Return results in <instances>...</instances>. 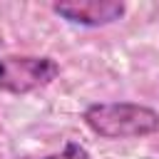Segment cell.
<instances>
[{"label":"cell","mask_w":159,"mask_h":159,"mask_svg":"<svg viewBox=\"0 0 159 159\" xmlns=\"http://www.w3.org/2000/svg\"><path fill=\"white\" fill-rule=\"evenodd\" d=\"M84 127L99 139H144L159 132V112L139 102H92L82 112Z\"/></svg>","instance_id":"6da1fadb"},{"label":"cell","mask_w":159,"mask_h":159,"mask_svg":"<svg viewBox=\"0 0 159 159\" xmlns=\"http://www.w3.org/2000/svg\"><path fill=\"white\" fill-rule=\"evenodd\" d=\"M60 77V62L50 55H2L0 92L25 97L50 87Z\"/></svg>","instance_id":"7a4b0ae2"},{"label":"cell","mask_w":159,"mask_h":159,"mask_svg":"<svg viewBox=\"0 0 159 159\" xmlns=\"http://www.w3.org/2000/svg\"><path fill=\"white\" fill-rule=\"evenodd\" d=\"M52 12L70 25L107 27L124 17L127 5L122 0H60L52 2Z\"/></svg>","instance_id":"3957f363"},{"label":"cell","mask_w":159,"mask_h":159,"mask_svg":"<svg viewBox=\"0 0 159 159\" xmlns=\"http://www.w3.org/2000/svg\"><path fill=\"white\" fill-rule=\"evenodd\" d=\"M15 159H89V152L80 142H65V147L60 152H52V154H22V157H15Z\"/></svg>","instance_id":"277c9868"}]
</instances>
